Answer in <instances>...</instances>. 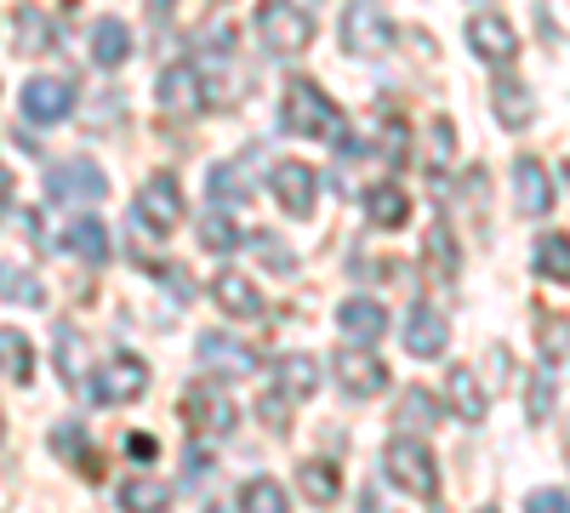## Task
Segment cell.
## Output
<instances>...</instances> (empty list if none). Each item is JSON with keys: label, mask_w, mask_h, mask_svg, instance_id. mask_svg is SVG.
Instances as JSON below:
<instances>
[{"label": "cell", "mask_w": 570, "mask_h": 513, "mask_svg": "<svg viewBox=\"0 0 570 513\" xmlns=\"http://www.w3.org/2000/svg\"><path fill=\"white\" fill-rule=\"evenodd\" d=\"M279 126L292 137H325V144H343V109L331 103L314 80H292V86H285Z\"/></svg>", "instance_id": "6da1fadb"}, {"label": "cell", "mask_w": 570, "mask_h": 513, "mask_svg": "<svg viewBox=\"0 0 570 513\" xmlns=\"http://www.w3.org/2000/svg\"><path fill=\"white\" fill-rule=\"evenodd\" d=\"M257 34L274 58H297L308 52V40H314V18L297 7V0H263L257 7Z\"/></svg>", "instance_id": "7a4b0ae2"}, {"label": "cell", "mask_w": 570, "mask_h": 513, "mask_svg": "<svg viewBox=\"0 0 570 513\" xmlns=\"http://www.w3.org/2000/svg\"><path fill=\"white\" fill-rule=\"evenodd\" d=\"M383 468H389V480L400 485V491H411L416 502H434L440 496V468H434V451H428L422 440H389V451H383Z\"/></svg>", "instance_id": "3957f363"}, {"label": "cell", "mask_w": 570, "mask_h": 513, "mask_svg": "<svg viewBox=\"0 0 570 513\" xmlns=\"http://www.w3.org/2000/svg\"><path fill=\"white\" fill-rule=\"evenodd\" d=\"M131 223L142 228V235H171V228L183 223V189H177L171 171H155V177L137 182V195H131Z\"/></svg>", "instance_id": "277c9868"}, {"label": "cell", "mask_w": 570, "mask_h": 513, "mask_svg": "<svg viewBox=\"0 0 570 513\" xmlns=\"http://www.w3.org/2000/svg\"><path fill=\"white\" fill-rule=\"evenodd\" d=\"M177 405H183V423L195 434H206V440H223V434H234V423H240L228 388H217V383H188Z\"/></svg>", "instance_id": "5b68a950"}, {"label": "cell", "mask_w": 570, "mask_h": 513, "mask_svg": "<svg viewBox=\"0 0 570 513\" xmlns=\"http://www.w3.org/2000/svg\"><path fill=\"white\" fill-rule=\"evenodd\" d=\"M142 394H149V365L137 354H109L104 371L91 377V399H104V405H131Z\"/></svg>", "instance_id": "8992f818"}, {"label": "cell", "mask_w": 570, "mask_h": 513, "mask_svg": "<svg viewBox=\"0 0 570 513\" xmlns=\"http://www.w3.org/2000/svg\"><path fill=\"white\" fill-rule=\"evenodd\" d=\"M104 195H109V177L91 160H58L52 177H46V200H58V206H80V200L98 206Z\"/></svg>", "instance_id": "52a82bcc"}, {"label": "cell", "mask_w": 570, "mask_h": 513, "mask_svg": "<svg viewBox=\"0 0 570 513\" xmlns=\"http://www.w3.org/2000/svg\"><path fill=\"white\" fill-rule=\"evenodd\" d=\"M513 200H519V211H525V217H548L553 211L559 182L548 177V166L537 155H519L513 160Z\"/></svg>", "instance_id": "ba28073f"}, {"label": "cell", "mask_w": 570, "mask_h": 513, "mask_svg": "<svg viewBox=\"0 0 570 513\" xmlns=\"http://www.w3.org/2000/svg\"><path fill=\"white\" fill-rule=\"evenodd\" d=\"M331 365H337V383H343L348 399H371V394H383V388H389V365L376 359L371 348H343Z\"/></svg>", "instance_id": "9c48e42d"}, {"label": "cell", "mask_w": 570, "mask_h": 513, "mask_svg": "<svg viewBox=\"0 0 570 513\" xmlns=\"http://www.w3.org/2000/svg\"><path fill=\"white\" fill-rule=\"evenodd\" d=\"M69 109H75V86H69V80L40 75V80L23 86V120H35V126H58V120H69Z\"/></svg>", "instance_id": "30bf717a"}, {"label": "cell", "mask_w": 570, "mask_h": 513, "mask_svg": "<svg viewBox=\"0 0 570 513\" xmlns=\"http://www.w3.org/2000/svg\"><path fill=\"white\" fill-rule=\"evenodd\" d=\"M268 189H274V200L292 211V217H308V211H314V195H320V177H314V166H303V160H279V166L268 171Z\"/></svg>", "instance_id": "8fae6325"}, {"label": "cell", "mask_w": 570, "mask_h": 513, "mask_svg": "<svg viewBox=\"0 0 570 513\" xmlns=\"http://www.w3.org/2000/svg\"><path fill=\"white\" fill-rule=\"evenodd\" d=\"M400 337H405V354H416V359H440L445 343H451V325H445V314H440L434 303H411Z\"/></svg>", "instance_id": "7c38bea8"}, {"label": "cell", "mask_w": 570, "mask_h": 513, "mask_svg": "<svg viewBox=\"0 0 570 513\" xmlns=\"http://www.w3.org/2000/svg\"><path fill=\"white\" fill-rule=\"evenodd\" d=\"M160 109L166 115H200L206 109V91H200V69L195 63H171L160 75Z\"/></svg>", "instance_id": "4fadbf2b"}, {"label": "cell", "mask_w": 570, "mask_h": 513, "mask_svg": "<svg viewBox=\"0 0 570 513\" xmlns=\"http://www.w3.org/2000/svg\"><path fill=\"white\" fill-rule=\"evenodd\" d=\"M343 40H348V52H383V46L394 40V29H389V18L376 7L354 0V7L343 12Z\"/></svg>", "instance_id": "5bb4252c"}, {"label": "cell", "mask_w": 570, "mask_h": 513, "mask_svg": "<svg viewBox=\"0 0 570 513\" xmlns=\"http://www.w3.org/2000/svg\"><path fill=\"white\" fill-rule=\"evenodd\" d=\"M212 297L223 303V314H228V319H263V314H268L263 292L252 286V279H246L240 268H223V274H217V286H212Z\"/></svg>", "instance_id": "9a60e30c"}, {"label": "cell", "mask_w": 570, "mask_h": 513, "mask_svg": "<svg viewBox=\"0 0 570 513\" xmlns=\"http://www.w3.org/2000/svg\"><path fill=\"white\" fill-rule=\"evenodd\" d=\"M468 46L480 52L485 63H508L519 52V40H513V23L497 18V12H480V18H468Z\"/></svg>", "instance_id": "2e32d148"}, {"label": "cell", "mask_w": 570, "mask_h": 513, "mask_svg": "<svg viewBox=\"0 0 570 513\" xmlns=\"http://www.w3.org/2000/svg\"><path fill=\"white\" fill-rule=\"evenodd\" d=\"M491 109H497V120H502L508 131H525V126L537 120V91L519 80V75H502L497 91H491Z\"/></svg>", "instance_id": "e0dca14e"}, {"label": "cell", "mask_w": 570, "mask_h": 513, "mask_svg": "<svg viewBox=\"0 0 570 513\" xmlns=\"http://www.w3.org/2000/svg\"><path fill=\"white\" fill-rule=\"evenodd\" d=\"M337 325H343V337H348L354 348H371V343H383V332H389V314L376 308L371 297H348V303L337 308Z\"/></svg>", "instance_id": "ac0fdd59"}, {"label": "cell", "mask_w": 570, "mask_h": 513, "mask_svg": "<svg viewBox=\"0 0 570 513\" xmlns=\"http://www.w3.org/2000/svg\"><path fill=\"white\" fill-rule=\"evenodd\" d=\"M365 223H376V228H405L411 223V195L400 189L394 177H383V182L365 189Z\"/></svg>", "instance_id": "d6986e66"}, {"label": "cell", "mask_w": 570, "mask_h": 513, "mask_svg": "<svg viewBox=\"0 0 570 513\" xmlns=\"http://www.w3.org/2000/svg\"><path fill=\"white\" fill-rule=\"evenodd\" d=\"M314 388H320V359H308V354L274 359V388H268V394H279V399H308Z\"/></svg>", "instance_id": "ffe728a7"}, {"label": "cell", "mask_w": 570, "mask_h": 513, "mask_svg": "<svg viewBox=\"0 0 570 513\" xmlns=\"http://www.w3.org/2000/svg\"><path fill=\"white\" fill-rule=\"evenodd\" d=\"M195 354H200V359H206L212 371H228V377H252V371H257L252 348H246V343H228L223 332H206Z\"/></svg>", "instance_id": "44dd1931"}, {"label": "cell", "mask_w": 570, "mask_h": 513, "mask_svg": "<svg viewBox=\"0 0 570 513\" xmlns=\"http://www.w3.org/2000/svg\"><path fill=\"white\" fill-rule=\"evenodd\" d=\"M58 377L69 383V394H91V377H86V337L63 319L58 325Z\"/></svg>", "instance_id": "7402d4cb"}, {"label": "cell", "mask_w": 570, "mask_h": 513, "mask_svg": "<svg viewBox=\"0 0 570 513\" xmlns=\"http://www.w3.org/2000/svg\"><path fill=\"white\" fill-rule=\"evenodd\" d=\"M126 58H131V29L120 18H98V23H91V63L120 69Z\"/></svg>", "instance_id": "603a6c76"}, {"label": "cell", "mask_w": 570, "mask_h": 513, "mask_svg": "<svg viewBox=\"0 0 570 513\" xmlns=\"http://www.w3.org/2000/svg\"><path fill=\"white\" fill-rule=\"evenodd\" d=\"M445 394H451V405H456V416L462 423H485V388H480V377H473L468 365H451V377H445Z\"/></svg>", "instance_id": "cb8c5ba5"}, {"label": "cell", "mask_w": 570, "mask_h": 513, "mask_svg": "<svg viewBox=\"0 0 570 513\" xmlns=\"http://www.w3.org/2000/svg\"><path fill=\"white\" fill-rule=\"evenodd\" d=\"M63 240H69V251H75L86 268H104V263H109V235H104L98 217H75Z\"/></svg>", "instance_id": "d4e9b609"}, {"label": "cell", "mask_w": 570, "mask_h": 513, "mask_svg": "<svg viewBox=\"0 0 570 513\" xmlns=\"http://www.w3.org/2000/svg\"><path fill=\"white\" fill-rule=\"evenodd\" d=\"M0 371H7L12 383H29L35 377V348L18 325H0Z\"/></svg>", "instance_id": "484cf974"}, {"label": "cell", "mask_w": 570, "mask_h": 513, "mask_svg": "<svg viewBox=\"0 0 570 513\" xmlns=\"http://www.w3.org/2000/svg\"><path fill=\"white\" fill-rule=\"evenodd\" d=\"M297 485H303V496H308L314 507H325V502L343 496V480H337V468H331V462H303Z\"/></svg>", "instance_id": "4316f807"}, {"label": "cell", "mask_w": 570, "mask_h": 513, "mask_svg": "<svg viewBox=\"0 0 570 513\" xmlns=\"http://www.w3.org/2000/svg\"><path fill=\"white\" fill-rule=\"evenodd\" d=\"M0 297L7 303H29V308H40L46 303V286L29 274V268H18V263H0Z\"/></svg>", "instance_id": "83f0119b"}, {"label": "cell", "mask_w": 570, "mask_h": 513, "mask_svg": "<svg viewBox=\"0 0 570 513\" xmlns=\"http://www.w3.org/2000/svg\"><path fill=\"white\" fill-rule=\"evenodd\" d=\"M52 451H58L63 462H75L80 474L98 480V456H86V434H80V423H58V428H52Z\"/></svg>", "instance_id": "f1b7e54d"}, {"label": "cell", "mask_w": 570, "mask_h": 513, "mask_svg": "<svg viewBox=\"0 0 570 513\" xmlns=\"http://www.w3.org/2000/svg\"><path fill=\"white\" fill-rule=\"evenodd\" d=\"M166 502H171V496H166L160 480H126V485H120V507H126V513H166Z\"/></svg>", "instance_id": "f546056e"}, {"label": "cell", "mask_w": 570, "mask_h": 513, "mask_svg": "<svg viewBox=\"0 0 570 513\" xmlns=\"http://www.w3.org/2000/svg\"><path fill=\"white\" fill-rule=\"evenodd\" d=\"M537 274H548L553 286H564V279H570V240H564V235H542V246H537Z\"/></svg>", "instance_id": "4dcf8cb0"}, {"label": "cell", "mask_w": 570, "mask_h": 513, "mask_svg": "<svg viewBox=\"0 0 570 513\" xmlns=\"http://www.w3.org/2000/svg\"><path fill=\"white\" fill-rule=\"evenodd\" d=\"M200 246L217 251V257H228V251H240V246H246V235H240V228H234L223 211H212V217L200 223Z\"/></svg>", "instance_id": "1f68e13d"}, {"label": "cell", "mask_w": 570, "mask_h": 513, "mask_svg": "<svg viewBox=\"0 0 570 513\" xmlns=\"http://www.w3.org/2000/svg\"><path fill=\"white\" fill-rule=\"evenodd\" d=\"M440 405H434V394L428 388H411L405 394V405H400V428H440Z\"/></svg>", "instance_id": "d6a6232c"}, {"label": "cell", "mask_w": 570, "mask_h": 513, "mask_svg": "<svg viewBox=\"0 0 570 513\" xmlns=\"http://www.w3.org/2000/svg\"><path fill=\"white\" fill-rule=\"evenodd\" d=\"M240 513H285L279 480H252V485L240 491Z\"/></svg>", "instance_id": "836d02e7"}, {"label": "cell", "mask_w": 570, "mask_h": 513, "mask_svg": "<svg viewBox=\"0 0 570 513\" xmlns=\"http://www.w3.org/2000/svg\"><path fill=\"white\" fill-rule=\"evenodd\" d=\"M206 195H212L217 211H223V206H246V182H240V171H234V166H217L212 182H206Z\"/></svg>", "instance_id": "e575fe53"}, {"label": "cell", "mask_w": 570, "mask_h": 513, "mask_svg": "<svg viewBox=\"0 0 570 513\" xmlns=\"http://www.w3.org/2000/svg\"><path fill=\"white\" fill-rule=\"evenodd\" d=\"M428 257H434V274H456V251H451V235H445V223L428 228Z\"/></svg>", "instance_id": "d590c367"}, {"label": "cell", "mask_w": 570, "mask_h": 513, "mask_svg": "<svg viewBox=\"0 0 570 513\" xmlns=\"http://www.w3.org/2000/svg\"><path fill=\"white\" fill-rule=\"evenodd\" d=\"M553 377H548V371H542V377L531 383V423H542V416H553Z\"/></svg>", "instance_id": "8d00e7d4"}, {"label": "cell", "mask_w": 570, "mask_h": 513, "mask_svg": "<svg viewBox=\"0 0 570 513\" xmlns=\"http://www.w3.org/2000/svg\"><path fill=\"white\" fill-rule=\"evenodd\" d=\"M428 160H434V166L451 160V120H434V126H428Z\"/></svg>", "instance_id": "74e56055"}, {"label": "cell", "mask_w": 570, "mask_h": 513, "mask_svg": "<svg viewBox=\"0 0 570 513\" xmlns=\"http://www.w3.org/2000/svg\"><path fill=\"white\" fill-rule=\"evenodd\" d=\"M257 251H263V257H268V263H274L279 274H292V268H297V257H292V246H279L274 235H257Z\"/></svg>", "instance_id": "f35d334b"}, {"label": "cell", "mask_w": 570, "mask_h": 513, "mask_svg": "<svg viewBox=\"0 0 570 513\" xmlns=\"http://www.w3.org/2000/svg\"><path fill=\"white\" fill-rule=\"evenodd\" d=\"M126 456L131 462H155L160 456V440L155 434H126Z\"/></svg>", "instance_id": "ab89813d"}, {"label": "cell", "mask_w": 570, "mask_h": 513, "mask_svg": "<svg viewBox=\"0 0 570 513\" xmlns=\"http://www.w3.org/2000/svg\"><path fill=\"white\" fill-rule=\"evenodd\" d=\"M18 29H23V40H18L23 52H35V46H46V40H40V12H35V7H23V12H18Z\"/></svg>", "instance_id": "60d3db41"}, {"label": "cell", "mask_w": 570, "mask_h": 513, "mask_svg": "<svg viewBox=\"0 0 570 513\" xmlns=\"http://www.w3.org/2000/svg\"><path fill=\"white\" fill-rule=\"evenodd\" d=\"M263 423H268V428H279V434L292 428V411H285V399H279V394H268V399H263Z\"/></svg>", "instance_id": "b9f144b4"}, {"label": "cell", "mask_w": 570, "mask_h": 513, "mask_svg": "<svg viewBox=\"0 0 570 513\" xmlns=\"http://www.w3.org/2000/svg\"><path fill=\"white\" fill-rule=\"evenodd\" d=\"M525 513H564V491H537L525 502Z\"/></svg>", "instance_id": "7bdbcfd3"}, {"label": "cell", "mask_w": 570, "mask_h": 513, "mask_svg": "<svg viewBox=\"0 0 570 513\" xmlns=\"http://www.w3.org/2000/svg\"><path fill=\"white\" fill-rule=\"evenodd\" d=\"M149 7H155V12H160V18H166V12H171V7H177V0H149Z\"/></svg>", "instance_id": "ee69618b"}, {"label": "cell", "mask_w": 570, "mask_h": 513, "mask_svg": "<svg viewBox=\"0 0 570 513\" xmlns=\"http://www.w3.org/2000/svg\"><path fill=\"white\" fill-rule=\"evenodd\" d=\"M206 513H234V507H223V502H217V507H206Z\"/></svg>", "instance_id": "f6af8a7d"}, {"label": "cell", "mask_w": 570, "mask_h": 513, "mask_svg": "<svg viewBox=\"0 0 570 513\" xmlns=\"http://www.w3.org/2000/svg\"><path fill=\"white\" fill-rule=\"evenodd\" d=\"M0 189H7V171H0Z\"/></svg>", "instance_id": "bcb514c9"}, {"label": "cell", "mask_w": 570, "mask_h": 513, "mask_svg": "<svg viewBox=\"0 0 570 513\" xmlns=\"http://www.w3.org/2000/svg\"><path fill=\"white\" fill-rule=\"evenodd\" d=\"M0 434H7V416H0Z\"/></svg>", "instance_id": "7dc6e473"}, {"label": "cell", "mask_w": 570, "mask_h": 513, "mask_svg": "<svg viewBox=\"0 0 570 513\" xmlns=\"http://www.w3.org/2000/svg\"><path fill=\"white\" fill-rule=\"evenodd\" d=\"M480 513H497V507H480Z\"/></svg>", "instance_id": "c3c4849f"}]
</instances>
